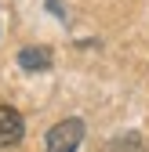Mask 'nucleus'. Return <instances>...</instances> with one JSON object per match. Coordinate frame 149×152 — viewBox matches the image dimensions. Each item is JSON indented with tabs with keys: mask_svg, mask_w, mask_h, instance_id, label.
Segmentation results:
<instances>
[{
	"mask_svg": "<svg viewBox=\"0 0 149 152\" xmlns=\"http://www.w3.org/2000/svg\"><path fill=\"white\" fill-rule=\"evenodd\" d=\"M84 141V120L77 116H69L62 123H55L47 130V138H44V152H77Z\"/></svg>",
	"mask_w": 149,
	"mask_h": 152,
	"instance_id": "nucleus-1",
	"label": "nucleus"
},
{
	"mask_svg": "<svg viewBox=\"0 0 149 152\" xmlns=\"http://www.w3.org/2000/svg\"><path fill=\"white\" fill-rule=\"evenodd\" d=\"M26 134V120H22V112H18L15 105H0V145L11 148L18 145Z\"/></svg>",
	"mask_w": 149,
	"mask_h": 152,
	"instance_id": "nucleus-2",
	"label": "nucleus"
},
{
	"mask_svg": "<svg viewBox=\"0 0 149 152\" xmlns=\"http://www.w3.org/2000/svg\"><path fill=\"white\" fill-rule=\"evenodd\" d=\"M18 65H22L26 72H44L51 65V51L47 47H22L18 51Z\"/></svg>",
	"mask_w": 149,
	"mask_h": 152,
	"instance_id": "nucleus-3",
	"label": "nucleus"
},
{
	"mask_svg": "<svg viewBox=\"0 0 149 152\" xmlns=\"http://www.w3.org/2000/svg\"><path fill=\"white\" fill-rule=\"evenodd\" d=\"M102 152H142V138L135 134V130H127V134H117Z\"/></svg>",
	"mask_w": 149,
	"mask_h": 152,
	"instance_id": "nucleus-4",
	"label": "nucleus"
},
{
	"mask_svg": "<svg viewBox=\"0 0 149 152\" xmlns=\"http://www.w3.org/2000/svg\"><path fill=\"white\" fill-rule=\"evenodd\" d=\"M142 152H149V145H145V148H142Z\"/></svg>",
	"mask_w": 149,
	"mask_h": 152,
	"instance_id": "nucleus-5",
	"label": "nucleus"
}]
</instances>
